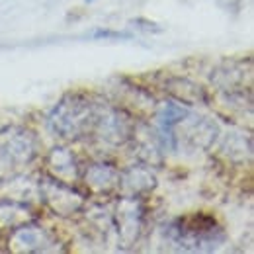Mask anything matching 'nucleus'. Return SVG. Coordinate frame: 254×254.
<instances>
[{
    "label": "nucleus",
    "mask_w": 254,
    "mask_h": 254,
    "mask_svg": "<svg viewBox=\"0 0 254 254\" xmlns=\"http://www.w3.org/2000/svg\"><path fill=\"white\" fill-rule=\"evenodd\" d=\"M96 39H108V37H114V39H131V33H124V32H110V30H98L94 32Z\"/></svg>",
    "instance_id": "f257e3e1"
},
{
    "label": "nucleus",
    "mask_w": 254,
    "mask_h": 254,
    "mask_svg": "<svg viewBox=\"0 0 254 254\" xmlns=\"http://www.w3.org/2000/svg\"><path fill=\"white\" fill-rule=\"evenodd\" d=\"M135 22H139V24H143V26H137V28H141V30H145V32H162V28H159L155 22H149V20H145V18H135Z\"/></svg>",
    "instance_id": "f03ea898"
},
{
    "label": "nucleus",
    "mask_w": 254,
    "mask_h": 254,
    "mask_svg": "<svg viewBox=\"0 0 254 254\" xmlns=\"http://www.w3.org/2000/svg\"><path fill=\"white\" fill-rule=\"evenodd\" d=\"M86 2H94V0H86Z\"/></svg>",
    "instance_id": "7ed1b4c3"
}]
</instances>
